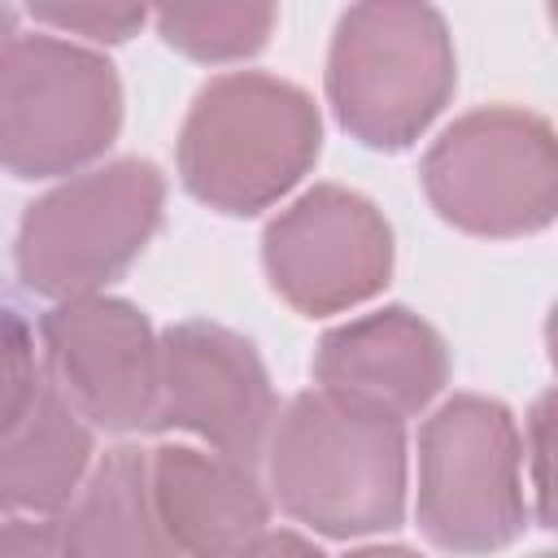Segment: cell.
Segmentation results:
<instances>
[{
  "label": "cell",
  "instance_id": "obj_3",
  "mask_svg": "<svg viewBox=\"0 0 558 558\" xmlns=\"http://www.w3.org/2000/svg\"><path fill=\"white\" fill-rule=\"evenodd\" d=\"M458 83L453 35L432 4H353L327 48L336 122L375 153L410 148L449 105Z\"/></svg>",
  "mask_w": 558,
  "mask_h": 558
},
{
  "label": "cell",
  "instance_id": "obj_15",
  "mask_svg": "<svg viewBox=\"0 0 558 558\" xmlns=\"http://www.w3.org/2000/svg\"><path fill=\"white\" fill-rule=\"evenodd\" d=\"M270 4H166L153 13L166 48L192 61H244L275 31Z\"/></svg>",
  "mask_w": 558,
  "mask_h": 558
},
{
  "label": "cell",
  "instance_id": "obj_23",
  "mask_svg": "<svg viewBox=\"0 0 558 558\" xmlns=\"http://www.w3.org/2000/svg\"><path fill=\"white\" fill-rule=\"evenodd\" d=\"M532 558H554V554H549V549H541V554H532Z\"/></svg>",
  "mask_w": 558,
  "mask_h": 558
},
{
  "label": "cell",
  "instance_id": "obj_14",
  "mask_svg": "<svg viewBox=\"0 0 558 558\" xmlns=\"http://www.w3.org/2000/svg\"><path fill=\"white\" fill-rule=\"evenodd\" d=\"M57 527L65 558H183L157 514L148 453L135 445H118L92 462Z\"/></svg>",
  "mask_w": 558,
  "mask_h": 558
},
{
  "label": "cell",
  "instance_id": "obj_22",
  "mask_svg": "<svg viewBox=\"0 0 558 558\" xmlns=\"http://www.w3.org/2000/svg\"><path fill=\"white\" fill-rule=\"evenodd\" d=\"M17 35V9H9V4H0V48L9 44Z\"/></svg>",
  "mask_w": 558,
  "mask_h": 558
},
{
  "label": "cell",
  "instance_id": "obj_10",
  "mask_svg": "<svg viewBox=\"0 0 558 558\" xmlns=\"http://www.w3.org/2000/svg\"><path fill=\"white\" fill-rule=\"evenodd\" d=\"M279 401L262 353L240 331L187 318L161 331V384L153 432H187L205 449L257 466Z\"/></svg>",
  "mask_w": 558,
  "mask_h": 558
},
{
  "label": "cell",
  "instance_id": "obj_9",
  "mask_svg": "<svg viewBox=\"0 0 558 558\" xmlns=\"http://www.w3.org/2000/svg\"><path fill=\"white\" fill-rule=\"evenodd\" d=\"M44 375L92 432H153L161 384V336L122 296L57 301L39 318Z\"/></svg>",
  "mask_w": 558,
  "mask_h": 558
},
{
  "label": "cell",
  "instance_id": "obj_2",
  "mask_svg": "<svg viewBox=\"0 0 558 558\" xmlns=\"http://www.w3.org/2000/svg\"><path fill=\"white\" fill-rule=\"evenodd\" d=\"M323 118L305 87L235 70L209 78L179 131L183 187L231 218H248L288 196L318 161Z\"/></svg>",
  "mask_w": 558,
  "mask_h": 558
},
{
  "label": "cell",
  "instance_id": "obj_1",
  "mask_svg": "<svg viewBox=\"0 0 558 558\" xmlns=\"http://www.w3.org/2000/svg\"><path fill=\"white\" fill-rule=\"evenodd\" d=\"M270 501L318 536H375L405 514V427L336 405L331 397H292L266 436Z\"/></svg>",
  "mask_w": 558,
  "mask_h": 558
},
{
  "label": "cell",
  "instance_id": "obj_6",
  "mask_svg": "<svg viewBox=\"0 0 558 558\" xmlns=\"http://www.w3.org/2000/svg\"><path fill=\"white\" fill-rule=\"evenodd\" d=\"M122 131V83L105 52L52 31L0 48V170L13 179L83 174Z\"/></svg>",
  "mask_w": 558,
  "mask_h": 558
},
{
  "label": "cell",
  "instance_id": "obj_16",
  "mask_svg": "<svg viewBox=\"0 0 558 558\" xmlns=\"http://www.w3.org/2000/svg\"><path fill=\"white\" fill-rule=\"evenodd\" d=\"M44 357L35 349L31 323L0 301V432H9L44 388Z\"/></svg>",
  "mask_w": 558,
  "mask_h": 558
},
{
  "label": "cell",
  "instance_id": "obj_18",
  "mask_svg": "<svg viewBox=\"0 0 558 558\" xmlns=\"http://www.w3.org/2000/svg\"><path fill=\"white\" fill-rule=\"evenodd\" d=\"M0 558H65L57 519H0Z\"/></svg>",
  "mask_w": 558,
  "mask_h": 558
},
{
  "label": "cell",
  "instance_id": "obj_17",
  "mask_svg": "<svg viewBox=\"0 0 558 558\" xmlns=\"http://www.w3.org/2000/svg\"><path fill=\"white\" fill-rule=\"evenodd\" d=\"M35 26H48L52 35H83L87 44H126L148 22L144 4H31Z\"/></svg>",
  "mask_w": 558,
  "mask_h": 558
},
{
  "label": "cell",
  "instance_id": "obj_7",
  "mask_svg": "<svg viewBox=\"0 0 558 558\" xmlns=\"http://www.w3.org/2000/svg\"><path fill=\"white\" fill-rule=\"evenodd\" d=\"M418 174L432 209L466 235L514 240L558 214L554 126L519 105H484L449 122Z\"/></svg>",
  "mask_w": 558,
  "mask_h": 558
},
{
  "label": "cell",
  "instance_id": "obj_20",
  "mask_svg": "<svg viewBox=\"0 0 558 558\" xmlns=\"http://www.w3.org/2000/svg\"><path fill=\"white\" fill-rule=\"evenodd\" d=\"M244 558H323V549L314 541H305L301 532H266Z\"/></svg>",
  "mask_w": 558,
  "mask_h": 558
},
{
  "label": "cell",
  "instance_id": "obj_8",
  "mask_svg": "<svg viewBox=\"0 0 558 558\" xmlns=\"http://www.w3.org/2000/svg\"><path fill=\"white\" fill-rule=\"evenodd\" d=\"M262 266L279 301L305 318L344 314L392 279V227L353 187L318 183L262 231Z\"/></svg>",
  "mask_w": 558,
  "mask_h": 558
},
{
  "label": "cell",
  "instance_id": "obj_19",
  "mask_svg": "<svg viewBox=\"0 0 558 558\" xmlns=\"http://www.w3.org/2000/svg\"><path fill=\"white\" fill-rule=\"evenodd\" d=\"M545 436H549V397H536L527 423H523V475H527V462H536V475H532V493H536V519L541 527H549V506H545Z\"/></svg>",
  "mask_w": 558,
  "mask_h": 558
},
{
  "label": "cell",
  "instance_id": "obj_11",
  "mask_svg": "<svg viewBox=\"0 0 558 558\" xmlns=\"http://www.w3.org/2000/svg\"><path fill=\"white\" fill-rule=\"evenodd\" d=\"M314 384L336 405L401 423L423 414L449 384V349L405 305L331 327L314 349Z\"/></svg>",
  "mask_w": 558,
  "mask_h": 558
},
{
  "label": "cell",
  "instance_id": "obj_21",
  "mask_svg": "<svg viewBox=\"0 0 558 558\" xmlns=\"http://www.w3.org/2000/svg\"><path fill=\"white\" fill-rule=\"evenodd\" d=\"M344 558H423V554H414L405 545H362V549H353Z\"/></svg>",
  "mask_w": 558,
  "mask_h": 558
},
{
  "label": "cell",
  "instance_id": "obj_5",
  "mask_svg": "<svg viewBox=\"0 0 558 558\" xmlns=\"http://www.w3.org/2000/svg\"><path fill=\"white\" fill-rule=\"evenodd\" d=\"M166 179L148 157H118L61 179L26 205L13 262L31 292L52 301L96 296L157 235Z\"/></svg>",
  "mask_w": 558,
  "mask_h": 558
},
{
  "label": "cell",
  "instance_id": "obj_13",
  "mask_svg": "<svg viewBox=\"0 0 558 558\" xmlns=\"http://www.w3.org/2000/svg\"><path fill=\"white\" fill-rule=\"evenodd\" d=\"M96 462V436L44 379L35 405L0 432V519H57Z\"/></svg>",
  "mask_w": 558,
  "mask_h": 558
},
{
  "label": "cell",
  "instance_id": "obj_12",
  "mask_svg": "<svg viewBox=\"0 0 558 558\" xmlns=\"http://www.w3.org/2000/svg\"><path fill=\"white\" fill-rule=\"evenodd\" d=\"M157 514L183 558H244L270 532V493L257 466L196 445L148 453Z\"/></svg>",
  "mask_w": 558,
  "mask_h": 558
},
{
  "label": "cell",
  "instance_id": "obj_4",
  "mask_svg": "<svg viewBox=\"0 0 558 558\" xmlns=\"http://www.w3.org/2000/svg\"><path fill=\"white\" fill-rule=\"evenodd\" d=\"M423 536L462 558L514 545L532 519L523 475V432L514 414L480 392H453L418 427Z\"/></svg>",
  "mask_w": 558,
  "mask_h": 558
}]
</instances>
